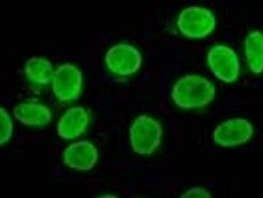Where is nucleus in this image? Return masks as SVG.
<instances>
[{
    "label": "nucleus",
    "mask_w": 263,
    "mask_h": 198,
    "mask_svg": "<svg viewBox=\"0 0 263 198\" xmlns=\"http://www.w3.org/2000/svg\"><path fill=\"white\" fill-rule=\"evenodd\" d=\"M216 88L210 80L198 75H187L174 84L171 97L182 109H193L210 104Z\"/></svg>",
    "instance_id": "obj_1"
},
{
    "label": "nucleus",
    "mask_w": 263,
    "mask_h": 198,
    "mask_svg": "<svg viewBox=\"0 0 263 198\" xmlns=\"http://www.w3.org/2000/svg\"><path fill=\"white\" fill-rule=\"evenodd\" d=\"M162 138V128L156 119L141 115L135 119L130 128V140L135 153L152 155L157 151Z\"/></svg>",
    "instance_id": "obj_2"
},
{
    "label": "nucleus",
    "mask_w": 263,
    "mask_h": 198,
    "mask_svg": "<svg viewBox=\"0 0 263 198\" xmlns=\"http://www.w3.org/2000/svg\"><path fill=\"white\" fill-rule=\"evenodd\" d=\"M177 26L187 38L201 39L213 32L216 27V19L210 10L200 6H191L179 14Z\"/></svg>",
    "instance_id": "obj_3"
},
{
    "label": "nucleus",
    "mask_w": 263,
    "mask_h": 198,
    "mask_svg": "<svg viewBox=\"0 0 263 198\" xmlns=\"http://www.w3.org/2000/svg\"><path fill=\"white\" fill-rule=\"evenodd\" d=\"M107 67L115 75L130 76L137 73L142 65V55L134 46L118 44L106 53Z\"/></svg>",
    "instance_id": "obj_4"
},
{
    "label": "nucleus",
    "mask_w": 263,
    "mask_h": 198,
    "mask_svg": "<svg viewBox=\"0 0 263 198\" xmlns=\"http://www.w3.org/2000/svg\"><path fill=\"white\" fill-rule=\"evenodd\" d=\"M208 65L214 75L224 82H234L239 76L240 66L237 53L224 45H217L211 49Z\"/></svg>",
    "instance_id": "obj_5"
},
{
    "label": "nucleus",
    "mask_w": 263,
    "mask_h": 198,
    "mask_svg": "<svg viewBox=\"0 0 263 198\" xmlns=\"http://www.w3.org/2000/svg\"><path fill=\"white\" fill-rule=\"evenodd\" d=\"M82 87V75L70 64L59 66L53 75V89L60 101L67 102L78 98Z\"/></svg>",
    "instance_id": "obj_6"
},
{
    "label": "nucleus",
    "mask_w": 263,
    "mask_h": 198,
    "mask_svg": "<svg viewBox=\"0 0 263 198\" xmlns=\"http://www.w3.org/2000/svg\"><path fill=\"white\" fill-rule=\"evenodd\" d=\"M253 135L251 123L243 118H233L221 123L214 131V141L221 147L231 148L246 144Z\"/></svg>",
    "instance_id": "obj_7"
},
{
    "label": "nucleus",
    "mask_w": 263,
    "mask_h": 198,
    "mask_svg": "<svg viewBox=\"0 0 263 198\" xmlns=\"http://www.w3.org/2000/svg\"><path fill=\"white\" fill-rule=\"evenodd\" d=\"M98 152L87 141H79L68 146L64 152V161L67 167L78 171H89L96 165Z\"/></svg>",
    "instance_id": "obj_8"
},
{
    "label": "nucleus",
    "mask_w": 263,
    "mask_h": 198,
    "mask_svg": "<svg viewBox=\"0 0 263 198\" xmlns=\"http://www.w3.org/2000/svg\"><path fill=\"white\" fill-rule=\"evenodd\" d=\"M88 114L83 107L68 109L60 119L58 134L61 138L70 140L83 134L88 125Z\"/></svg>",
    "instance_id": "obj_9"
},
{
    "label": "nucleus",
    "mask_w": 263,
    "mask_h": 198,
    "mask_svg": "<svg viewBox=\"0 0 263 198\" xmlns=\"http://www.w3.org/2000/svg\"><path fill=\"white\" fill-rule=\"evenodd\" d=\"M13 112L17 120L27 126L43 127L52 118L51 111L47 106L34 102L16 106Z\"/></svg>",
    "instance_id": "obj_10"
},
{
    "label": "nucleus",
    "mask_w": 263,
    "mask_h": 198,
    "mask_svg": "<svg viewBox=\"0 0 263 198\" xmlns=\"http://www.w3.org/2000/svg\"><path fill=\"white\" fill-rule=\"evenodd\" d=\"M246 58L250 70L253 74L263 71V34L252 31L246 38Z\"/></svg>",
    "instance_id": "obj_11"
},
{
    "label": "nucleus",
    "mask_w": 263,
    "mask_h": 198,
    "mask_svg": "<svg viewBox=\"0 0 263 198\" xmlns=\"http://www.w3.org/2000/svg\"><path fill=\"white\" fill-rule=\"evenodd\" d=\"M25 74L29 80L40 85L48 84L53 79V66L45 58L29 59L25 65Z\"/></svg>",
    "instance_id": "obj_12"
},
{
    "label": "nucleus",
    "mask_w": 263,
    "mask_h": 198,
    "mask_svg": "<svg viewBox=\"0 0 263 198\" xmlns=\"http://www.w3.org/2000/svg\"><path fill=\"white\" fill-rule=\"evenodd\" d=\"M13 133V123L7 111L0 107V146L6 144Z\"/></svg>",
    "instance_id": "obj_13"
},
{
    "label": "nucleus",
    "mask_w": 263,
    "mask_h": 198,
    "mask_svg": "<svg viewBox=\"0 0 263 198\" xmlns=\"http://www.w3.org/2000/svg\"><path fill=\"white\" fill-rule=\"evenodd\" d=\"M180 198H212V195L207 189L200 186H195L187 190Z\"/></svg>",
    "instance_id": "obj_14"
},
{
    "label": "nucleus",
    "mask_w": 263,
    "mask_h": 198,
    "mask_svg": "<svg viewBox=\"0 0 263 198\" xmlns=\"http://www.w3.org/2000/svg\"><path fill=\"white\" fill-rule=\"evenodd\" d=\"M98 198H118L116 197V196H114V195H110V194H106V195H102V196H100V197Z\"/></svg>",
    "instance_id": "obj_15"
}]
</instances>
